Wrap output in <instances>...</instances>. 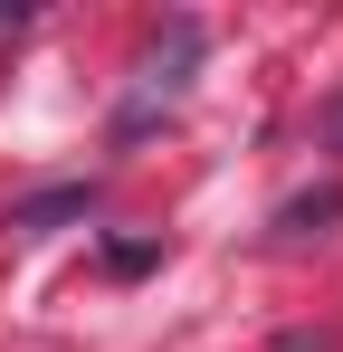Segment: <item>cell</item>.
<instances>
[{
    "mask_svg": "<svg viewBox=\"0 0 343 352\" xmlns=\"http://www.w3.org/2000/svg\"><path fill=\"white\" fill-rule=\"evenodd\" d=\"M105 267H114V276H143V267H153V248H143V238H124V248H105Z\"/></svg>",
    "mask_w": 343,
    "mask_h": 352,
    "instance_id": "obj_5",
    "label": "cell"
},
{
    "mask_svg": "<svg viewBox=\"0 0 343 352\" xmlns=\"http://www.w3.org/2000/svg\"><path fill=\"white\" fill-rule=\"evenodd\" d=\"M86 210H96V181H67V190H39V200H19V210H10V229L48 238V229H67V219H86Z\"/></svg>",
    "mask_w": 343,
    "mask_h": 352,
    "instance_id": "obj_2",
    "label": "cell"
},
{
    "mask_svg": "<svg viewBox=\"0 0 343 352\" xmlns=\"http://www.w3.org/2000/svg\"><path fill=\"white\" fill-rule=\"evenodd\" d=\"M324 219H343V190H305V200H286V210H277L286 238H315Z\"/></svg>",
    "mask_w": 343,
    "mask_h": 352,
    "instance_id": "obj_3",
    "label": "cell"
},
{
    "mask_svg": "<svg viewBox=\"0 0 343 352\" xmlns=\"http://www.w3.org/2000/svg\"><path fill=\"white\" fill-rule=\"evenodd\" d=\"M200 48H210V29L200 19H163L153 29V48L134 58V86H124V115H114V143H143L153 124L191 96V67H200Z\"/></svg>",
    "mask_w": 343,
    "mask_h": 352,
    "instance_id": "obj_1",
    "label": "cell"
},
{
    "mask_svg": "<svg viewBox=\"0 0 343 352\" xmlns=\"http://www.w3.org/2000/svg\"><path fill=\"white\" fill-rule=\"evenodd\" d=\"M315 133H324V153H343V86L324 96V105H315Z\"/></svg>",
    "mask_w": 343,
    "mask_h": 352,
    "instance_id": "obj_4",
    "label": "cell"
}]
</instances>
